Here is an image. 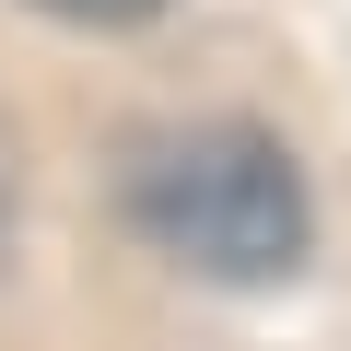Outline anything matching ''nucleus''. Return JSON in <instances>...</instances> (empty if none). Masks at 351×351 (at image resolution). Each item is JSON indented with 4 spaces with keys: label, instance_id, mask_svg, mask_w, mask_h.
Wrapping results in <instances>:
<instances>
[{
    "label": "nucleus",
    "instance_id": "f257e3e1",
    "mask_svg": "<svg viewBox=\"0 0 351 351\" xmlns=\"http://www.w3.org/2000/svg\"><path fill=\"white\" fill-rule=\"evenodd\" d=\"M129 223H141L164 258H188L199 281H281V269L304 258V234H316L304 164H293L269 129H246V117L152 141V152L129 164Z\"/></svg>",
    "mask_w": 351,
    "mask_h": 351
},
{
    "label": "nucleus",
    "instance_id": "f03ea898",
    "mask_svg": "<svg viewBox=\"0 0 351 351\" xmlns=\"http://www.w3.org/2000/svg\"><path fill=\"white\" fill-rule=\"evenodd\" d=\"M36 12H59V24H152L164 0H36Z\"/></svg>",
    "mask_w": 351,
    "mask_h": 351
}]
</instances>
